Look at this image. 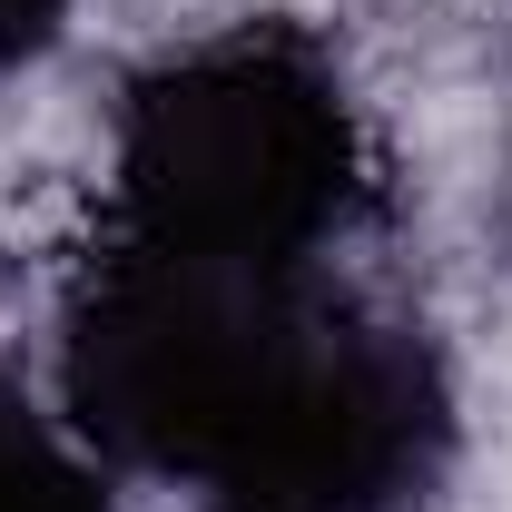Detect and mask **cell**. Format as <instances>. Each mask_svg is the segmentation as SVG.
I'll use <instances>...</instances> for the list:
<instances>
[{
  "mask_svg": "<svg viewBox=\"0 0 512 512\" xmlns=\"http://www.w3.org/2000/svg\"><path fill=\"white\" fill-rule=\"evenodd\" d=\"M60 404L109 473L197 512H414L444 463V375L345 256L99 237L60 335Z\"/></svg>",
  "mask_w": 512,
  "mask_h": 512,
  "instance_id": "1",
  "label": "cell"
},
{
  "mask_svg": "<svg viewBox=\"0 0 512 512\" xmlns=\"http://www.w3.org/2000/svg\"><path fill=\"white\" fill-rule=\"evenodd\" d=\"M375 197L345 69L286 20L188 40L119 99L99 237L207 256H345Z\"/></svg>",
  "mask_w": 512,
  "mask_h": 512,
  "instance_id": "2",
  "label": "cell"
},
{
  "mask_svg": "<svg viewBox=\"0 0 512 512\" xmlns=\"http://www.w3.org/2000/svg\"><path fill=\"white\" fill-rule=\"evenodd\" d=\"M0 512H119L109 453L79 434L60 384L0 365Z\"/></svg>",
  "mask_w": 512,
  "mask_h": 512,
  "instance_id": "3",
  "label": "cell"
},
{
  "mask_svg": "<svg viewBox=\"0 0 512 512\" xmlns=\"http://www.w3.org/2000/svg\"><path fill=\"white\" fill-rule=\"evenodd\" d=\"M79 0H0V79H20L30 60H50Z\"/></svg>",
  "mask_w": 512,
  "mask_h": 512,
  "instance_id": "4",
  "label": "cell"
}]
</instances>
